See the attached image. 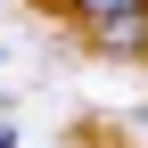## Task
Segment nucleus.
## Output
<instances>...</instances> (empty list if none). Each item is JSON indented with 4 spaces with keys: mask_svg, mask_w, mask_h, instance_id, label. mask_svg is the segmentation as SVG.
<instances>
[{
    "mask_svg": "<svg viewBox=\"0 0 148 148\" xmlns=\"http://www.w3.org/2000/svg\"><path fill=\"white\" fill-rule=\"evenodd\" d=\"M58 16H74L82 33H107V25H123V16H148V0H49Z\"/></svg>",
    "mask_w": 148,
    "mask_h": 148,
    "instance_id": "nucleus-1",
    "label": "nucleus"
},
{
    "mask_svg": "<svg viewBox=\"0 0 148 148\" xmlns=\"http://www.w3.org/2000/svg\"><path fill=\"white\" fill-rule=\"evenodd\" d=\"M99 49H115V58H132V49H148V16H123V25H107V33H90Z\"/></svg>",
    "mask_w": 148,
    "mask_h": 148,
    "instance_id": "nucleus-2",
    "label": "nucleus"
},
{
    "mask_svg": "<svg viewBox=\"0 0 148 148\" xmlns=\"http://www.w3.org/2000/svg\"><path fill=\"white\" fill-rule=\"evenodd\" d=\"M140 132H148V107H140Z\"/></svg>",
    "mask_w": 148,
    "mask_h": 148,
    "instance_id": "nucleus-4",
    "label": "nucleus"
},
{
    "mask_svg": "<svg viewBox=\"0 0 148 148\" xmlns=\"http://www.w3.org/2000/svg\"><path fill=\"white\" fill-rule=\"evenodd\" d=\"M0 148H16V132H0Z\"/></svg>",
    "mask_w": 148,
    "mask_h": 148,
    "instance_id": "nucleus-3",
    "label": "nucleus"
}]
</instances>
